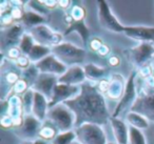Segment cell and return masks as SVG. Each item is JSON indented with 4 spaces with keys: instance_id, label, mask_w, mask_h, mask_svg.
<instances>
[{
    "instance_id": "cell-29",
    "label": "cell",
    "mask_w": 154,
    "mask_h": 144,
    "mask_svg": "<svg viewBox=\"0 0 154 144\" xmlns=\"http://www.w3.org/2000/svg\"><path fill=\"white\" fill-rule=\"evenodd\" d=\"M129 144H147L143 130L129 126Z\"/></svg>"
},
{
    "instance_id": "cell-41",
    "label": "cell",
    "mask_w": 154,
    "mask_h": 144,
    "mask_svg": "<svg viewBox=\"0 0 154 144\" xmlns=\"http://www.w3.org/2000/svg\"><path fill=\"white\" fill-rule=\"evenodd\" d=\"M21 144H33V141H24L23 143Z\"/></svg>"
},
{
    "instance_id": "cell-20",
    "label": "cell",
    "mask_w": 154,
    "mask_h": 144,
    "mask_svg": "<svg viewBox=\"0 0 154 144\" xmlns=\"http://www.w3.org/2000/svg\"><path fill=\"white\" fill-rule=\"evenodd\" d=\"M47 21L45 16H41L40 14L36 13V12L32 11V10H26L24 9L23 17H22L21 23L24 28H28L30 30L36 28L41 24H45V22Z\"/></svg>"
},
{
    "instance_id": "cell-12",
    "label": "cell",
    "mask_w": 154,
    "mask_h": 144,
    "mask_svg": "<svg viewBox=\"0 0 154 144\" xmlns=\"http://www.w3.org/2000/svg\"><path fill=\"white\" fill-rule=\"evenodd\" d=\"M130 112L140 114L149 121L154 122V93L149 95L138 94V97Z\"/></svg>"
},
{
    "instance_id": "cell-5",
    "label": "cell",
    "mask_w": 154,
    "mask_h": 144,
    "mask_svg": "<svg viewBox=\"0 0 154 144\" xmlns=\"http://www.w3.org/2000/svg\"><path fill=\"white\" fill-rule=\"evenodd\" d=\"M136 76L137 72H132L129 76L128 80L126 82V87H125V92L122 94V98L119 99V102L116 105L115 110H114L112 117L114 118H119V116L122 114H124L127 110V108H129V110H131L133 104L135 103L138 94H137L136 89Z\"/></svg>"
},
{
    "instance_id": "cell-39",
    "label": "cell",
    "mask_w": 154,
    "mask_h": 144,
    "mask_svg": "<svg viewBox=\"0 0 154 144\" xmlns=\"http://www.w3.org/2000/svg\"><path fill=\"white\" fill-rule=\"evenodd\" d=\"M109 47L107 46V45H105L103 44V47H101L100 50H99V52L97 54H99V55H101V56H106V55H108V53H109Z\"/></svg>"
},
{
    "instance_id": "cell-17",
    "label": "cell",
    "mask_w": 154,
    "mask_h": 144,
    "mask_svg": "<svg viewBox=\"0 0 154 144\" xmlns=\"http://www.w3.org/2000/svg\"><path fill=\"white\" fill-rule=\"evenodd\" d=\"M112 130L115 137L117 144H128L129 143V124H127L122 118H114L111 117L110 119Z\"/></svg>"
},
{
    "instance_id": "cell-33",
    "label": "cell",
    "mask_w": 154,
    "mask_h": 144,
    "mask_svg": "<svg viewBox=\"0 0 154 144\" xmlns=\"http://www.w3.org/2000/svg\"><path fill=\"white\" fill-rule=\"evenodd\" d=\"M22 55H23V54L21 53L20 49H19V47H17V46L12 47V49H10L9 51H8V59L14 60V61L18 60Z\"/></svg>"
},
{
    "instance_id": "cell-36",
    "label": "cell",
    "mask_w": 154,
    "mask_h": 144,
    "mask_svg": "<svg viewBox=\"0 0 154 144\" xmlns=\"http://www.w3.org/2000/svg\"><path fill=\"white\" fill-rule=\"evenodd\" d=\"M42 3L45 5V8H47L49 11L54 10L55 8H57V5H58V1H47V0H43Z\"/></svg>"
},
{
    "instance_id": "cell-32",
    "label": "cell",
    "mask_w": 154,
    "mask_h": 144,
    "mask_svg": "<svg viewBox=\"0 0 154 144\" xmlns=\"http://www.w3.org/2000/svg\"><path fill=\"white\" fill-rule=\"evenodd\" d=\"M70 16L74 21H82L86 18V9L82 7H79V5L73 7L71 9Z\"/></svg>"
},
{
    "instance_id": "cell-31",
    "label": "cell",
    "mask_w": 154,
    "mask_h": 144,
    "mask_svg": "<svg viewBox=\"0 0 154 144\" xmlns=\"http://www.w3.org/2000/svg\"><path fill=\"white\" fill-rule=\"evenodd\" d=\"M26 4H28V8L29 10H32V11L36 12V13L40 14L41 16H47L48 14L50 13L49 10L45 8V5L42 3V1H28L26 2Z\"/></svg>"
},
{
    "instance_id": "cell-19",
    "label": "cell",
    "mask_w": 154,
    "mask_h": 144,
    "mask_svg": "<svg viewBox=\"0 0 154 144\" xmlns=\"http://www.w3.org/2000/svg\"><path fill=\"white\" fill-rule=\"evenodd\" d=\"M125 87H126V83H125L124 78L120 75L115 74L111 77L109 91H108L107 95L112 100L119 99V98H122V94H124Z\"/></svg>"
},
{
    "instance_id": "cell-9",
    "label": "cell",
    "mask_w": 154,
    "mask_h": 144,
    "mask_svg": "<svg viewBox=\"0 0 154 144\" xmlns=\"http://www.w3.org/2000/svg\"><path fill=\"white\" fill-rule=\"evenodd\" d=\"M42 122L39 121L33 115L24 116L23 123L20 127L16 128L15 134L23 141H34L38 138L39 130L41 128Z\"/></svg>"
},
{
    "instance_id": "cell-10",
    "label": "cell",
    "mask_w": 154,
    "mask_h": 144,
    "mask_svg": "<svg viewBox=\"0 0 154 144\" xmlns=\"http://www.w3.org/2000/svg\"><path fill=\"white\" fill-rule=\"evenodd\" d=\"M80 93V85H68L58 83L55 86L51 100L49 101V108L71 100Z\"/></svg>"
},
{
    "instance_id": "cell-7",
    "label": "cell",
    "mask_w": 154,
    "mask_h": 144,
    "mask_svg": "<svg viewBox=\"0 0 154 144\" xmlns=\"http://www.w3.org/2000/svg\"><path fill=\"white\" fill-rule=\"evenodd\" d=\"M97 3H98V20L100 26L113 33H124L126 26H122L115 17V15L112 13L107 1L101 0Z\"/></svg>"
},
{
    "instance_id": "cell-27",
    "label": "cell",
    "mask_w": 154,
    "mask_h": 144,
    "mask_svg": "<svg viewBox=\"0 0 154 144\" xmlns=\"http://www.w3.org/2000/svg\"><path fill=\"white\" fill-rule=\"evenodd\" d=\"M35 44H36V42H35L33 36L30 34V32H29V33H24L23 34L18 47L20 49V51H21V53L23 54V55L28 56L29 53H30L31 50L33 49V46H34Z\"/></svg>"
},
{
    "instance_id": "cell-2",
    "label": "cell",
    "mask_w": 154,
    "mask_h": 144,
    "mask_svg": "<svg viewBox=\"0 0 154 144\" xmlns=\"http://www.w3.org/2000/svg\"><path fill=\"white\" fill-rule=\"evenodd\" d=\"M51 50L52 54L69 68L82 64L87 55L86 50L70 42H61Z\"/></svg>"
},
{
    "instance_id": "cell-3",
    "label": "cell",
    "mask_w": 154,
    "mask_h": 144,
    "mask_svg": "<svg viewBox=\"0 0 154 144\" xmlns=\"http://www.w3.org/2000/svg\"><path fill=\"white\" fill-rule=\"evenodd\" d=\"M47 120L52 122L59 133H66L75 128V115L63 103L49 108Z\"/></svg>"
},
{
    "instance_id": "cell-14",
    "label": "cell",
    "mask_w": 154,
    "mask_h": 144,
    "mask_svg": "<svg viewBox=\"0 0 154 144\" xmlns=\"http://www.w3.org/2000/svg\"><path fill=\"white\" fill-rule=\"evenodd\" d=\"M40 74H50V75H55V76H62L68 70V66L63 64L61 61L57 59L53 54L49 55L39 61L38 63L35 64Z\"/></svg>"
},
{
    "instance_id": "cell-26",
    "label": "cell",
    "mask_w": 154,
    "mask_h": 144,
    "mask_svg": "<svg viewBox=\"0 0 154 144\" xmlns=\"http://www.w3.org/2000/svg\"><path fill=\"white\" fill-rule=\"evenodd\" d=\"M39 75H40V72H39L38 68H36V65H35V64H31L28 68L22 70L21 78L23 79V80H26V82L29 83V85L32 87V85L34 84L35 81L37 80Z\"/></svg>"
},
{
    "instance_id": "cell-28",
    "label": "cell",
    "mask_w": 154,
    "mask_h": 144,
    "mask_svg": "<svg viewBox=\"0 0 154 144\" xmlns=\"http://www.w3.org/2000/svg\"><path fill=\"white\" fill-rule=\"evenodd\" d=\"M75 140H76V134L73 129L66 133H59L51 142V144H71L75 142Z\"/></svg>"
},
{
    "instance_id": "cell-1",
    "label": "cell",
    "mask_w": 154,
    "mask_h": 144,
    "mask_svg": "<svg viewBox=\"0 0 154 144\" xmlns=\"http://www.w3.org/2000/svg\"><path fill=\"white\" fill-rule=\"evenodd\" d=\"M63 104L74 112L75 128L85 123L103 126L110 122L112 117L108 110L105 95L98 91L96 85L90 82L80 85L78 96L63 102Z\"/></svg>"
},
{
    "instance_id": "cell-11",
    "label": "cell",
    "mask_w": 154,
    "mask_h": 144,
    "mask_svg": "<svg viewBox=\"0 0 154 144\" xmlns=\"http://www.w3.org/2000/svg\"><path fill=\"white\" fill-rule=\"evenodd\" d=\"M24 26L22 23H14L13 26H9L1 33V49L2 52L5 50L9 51L12 47H15L17 44H19L21 38L23 36Z\"/></svg>"
},
{
    "instance_id": "cell-40",
    "label": "cell",
    "mask_w": 154,
    "mask_h": 144,
    "mask_svg": "<svg viewBox=\"0 0 154 144\" xmlns=\"http://www.w3.org/2000/svg\"><path fill=\"white\" fill-rule=\"evenodd\" d=\"M33 144H49L47 141H43V140L41 139H36L33 141Z\"/></svg>"
},
{
    "instance_id": "cell-4",
    "label": "cell",
    "mask_w": 154,
    "mask_h": 144,
    "mask_svg": "<svg viewBox=\"0 0 154 144\" xmlns=\"http://www.w3.org/2000/svg\"><path fill=\"white\" fill-rule=\"evenodd\" d=\"M74 130L76 141L80 144H108L107 136L100 125L85 123Z\"/></svg>"
},
{
    "instance_id": "cell-42",
    "label": "cell",
    "mask_w": 154,
    "mask_h": 144,
    "mask_svg": "<svg viewBox=\"0 0 154 144\" xmlns=\"http://www.w3.org/2000/svg\"><path fill=\"white\" fill-rule=\"evenodd\" d=\"M71 144H80V143H78L77 141H75V142H73V143H71Z\"/></svg>"
},
{
    "instance_id": "cell-13",
    "label": "cell",
    "mask_w": 154,
    "mask_h": 144,
    "mask_svg": "<svg viewBox=\"0 0 154 144\" xmlns=\"http://www.w3.org/2000/svg\"><path fill=\"white\" fill-rule=\"evenodd\" d=\"M59 77L50 74H40L31 88L34 92L43 95L48 100H51L55 86L58 84Z\"/></svg>"
},
{
    "instance_id": "cell-43",
    "label": "cell",
    "mask_w": 154,
    "mask_h": 144,
    "mask_svg": "<svg viewBox=\"0 0 154 144\" xmlns=\"http://www.w3.org/2000/svg\"><path fill=\"white\" fill-rule=\"evenodd\" d=\"M108 144H117V143H113V142H108Z\"/></svg>"
},
{
    "instance_id": "cell-6",
    "label": "cell",
    "mask_w": 154,
    "mask_h": 144,
    "mask_svg": "<svg viewBox=\"0 0 154 144\" xmlns=\"http://www.w3.org/2000/svg\"><path fill=\"white\" fill-rule=\"evenodd\" d=\"M30 34L33 36L36 43L51 47V49L60 44L62 38H63V35L54 32L47 24H41V26L32 28V30H30Z\"/></svg>"
},
{
    "instance_id": "cell-21",
    "label": "cell",
    "mask_w": 154,
    "mask_h": 144,
    "mask_svg": "<svg viewBox=\"0 0 154 144\" xmlns=\"http://www.w3.org/2000/svg\"><path fill=\"white\" fill-rule=\"evenodd\" d=\"M73 32H76L79 34L85 46H87V44L89 42V37H90V31H89L88 26H86L85 20H82V21H74L73 23H71L62 35L63 36H68V35H70Z\"/></svg>"
},
{
    "instance_id": "cell-25",
    "label": "cell",
    "mask_w": 154,
    "mask_h": 144,
    "mask_svg": "<svg viewBox=\"0 0 154 144\" xmlns=\"http://www.w3.org/2000/svg\"><path fill=\"white\" fill-rule=\"evenodd\" d=\"M58 134H59V131L54 126L53 123L50 122L49 120H45V122H42V125H41V128L39 130L37 139H41L47 142H52Z\"/></svg>"
},
{
    "instance_id": "cell-23",
    "label": "cell",
    "mask_w": 154,
    "mask_h": 144,
    "mask_svg": "<svg viewBox=\"0 0 154 144\" xmlns=\"http://www.w3.org/2000/svg\"><path fill=\"white\" fill-rule=\"evenodd\" d=\"M126 120L129 126L135 127L139 130L147 129L149 127V120L143 116H141L140 114H137V112H128L126 115Z\"/></svg>"
},
{
    "instance_id": "cell-30",
    "label": "cell",
    "mask_w": 154,
    "mask_h": 144,
    "mask_svg": "<svg viewBox=\"0 0 154 144\" xmlns=\"http://www.w3.org/2000/svg\"><path fill=\"white\" fill-rule=\"evenodd\" d=\"M22 105H23L24 114L32 115V108H33V102H34V91L30 88L26 94L22 96Z\"/></svg>"
},
{
    "instance_id": "cell-16",
    "label": "cell",
    "mask_w": 154,
    "mask_h": 144,
    "mask_svg": "<svg viewBox=\"0 0 154 144\" xmlns=\"http://www.w3.org/2000/svg\"><path fill=\"white\" fill-rule=\"evenodd\" d=\"M125 34L135 40L154 44V28L148 26H126Z\"/></svg>"
},
{
    "instance_id": "cell-24",
    "label": "cell",
    "mask_w": 154,
    "mask_h": 144,
    "mask_svg": "<svg viewBox=\"0 0 154 144\" xmlns=\"http://www.w3.org/2000/svg\"><path fill=\"white\" fill-rule=\"evenodd\" d=\"M52 54L51 47L45 46V45L41 44H36L33 46V49L31 50V52L29 53L28 58L30 59L31 62H33L34 64L38 63L39 61H41L42 59H45V57H48L49 55Z\"/></svg>"
},
{
    "instance_id": "cell-22",
    "label": "cell",
    "mask_w": 154,
    "mask_h": 144,
    "mask_svg": "<svg viewBox=\"0 0 154 144\" xmlns=\"http://www.w3.org/2000/svg\"><path fill=\"white\" fill-rule=\"evenodd\" d=\"M84 70L85 74H86V78L88 79L91 82H97L98 83L100 80H103V77L108 74V70L105 68H100V66H97L94 63H87L85 64Z\"/></svg>"
},
{
    "instance_id": "cell-34",
    "label": "cell",
    "mask_w": 154,
    "mask_h": 144,
    "mask_svg": "<svg viewBox=\"0 0 154 144\" xmlns=\"http://www.w3.org/2000/svg\"><path fill=\"white\" fill-rule=\"evenodd\" d=\"M15 63L17 68H22V70H26V68H28L29 66L31 65L30 59H29L28 56H26V55H22L19 59L16 60Z\"/></svg>"
},
{
    "instance_id": "cell-18",
    "label": "cell",
    "mask_w": 154,
    "mask_h": 144,
    "mask_svg": "<svg viewBox=\"0 0 154 144\" xmlns=\"http://www.w3.org/2000/svg\"><path fill=\"white\" fill-rule=\"evenodd\" d=\"M49 112V100L41 94L34 92V102H33L32 115L39 121L45 122L47 120Z\"/></svg>"
},
{
    "instance_id": "cell-35",
    "label": "cell",
    "mask_w": 154,
    "mask_h": 144,
    "mask_svg": "<svg viewBox=\"0 0 154 144\" xmlns=\"http://www.w3.org/2000/svg\"><path fill=\"white\" fill-rule=\"evenodd\" d=\"M103 41H101L100 39H98V38H94V39H92V40L90 41L91 50H92L93 52H96V53H98L99 50L103 47Z\"/></svg>"
},
{
    "instance_id": "cell-8",
    "label": "cell",
    "mask_w": 154,
    "mask_h": 144,
    "mask_svg": "<svg viewBox=\"0 0 154 144\" xmlns=\"http://www.w3.org/2000/svg\"><path fill=\"white\" fill-rule=\"evenodd\" d=\"M130 60L134 65L141 68L146 65H150V62L154 59V44L147 42H140L137 46L129 51Z\"/></svg>"
},
{
    "instance_id": "cell-37",
    "label": "cell",
    "mask_w": 154,
    "mask_h": 144,
    "mask_svg": "<svg viewBox=\"0 0 154 144\" xmlns=\"http://www.w3.org/2000/svg\"><path fill=\"white\" fill-rule=\"evenodd\" d=\"M109 64L111 66H117L118 64H119V59H118L117 57H110V59H109Z\"/></svg>"
},
{
    "instance_id": "cell-15",
    "label": "cell",
    "mask_w": 154,
    "mask_h": 144,
    "mask_svg": "<svg viewBox=\"0 0 154 144\" xmlns=\"http://www.w3.org/2000/svg\"><path fill=\"white\" fill-rule=\"evenodd\" d=\"M86 74H85L84 66L74 65L68 68L66 72L62 76L59 77L58 83L68 85H82L86 81Z\"/></svg>"
},
{
    "instance_id": "cell-38",
    "label": "cell",
    "mask_w": 154,
    "mask_h": 144,
    "mask_svg": "<svg viewBox=\"0 0 154 144\" xmlns=\"http://www.w3.org/2000/svg\"><path fill=\"white\" fill-rule=\"evenodd\" d=\"M71 1H58V5H59L61 9H64V10H68L71 5Z\"/></svg>"
}]
</instances>
